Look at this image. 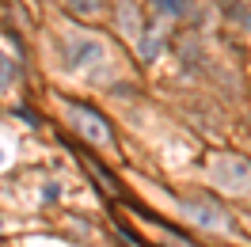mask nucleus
Here are the masks:
<instances>
[{"mask_svg": "<svg viewBox=\"0 0 251 247\" xmlns=\"http://www.w3.org/2000/svg\"><path fill=\"white\" fill-rule=\"evenodd\" d=\"M65 118H69V125L76 129L84 141H92V145H107L110 141V129H107V122L95 114V110H88V107H80V103H69L65 107Z\"/></svg>", "mask_w": 251, "mask_h": 247, "instance_id": "f257e3e1", "label": "nucleus"}, {"mask_svg": "<svg viewBox=\"0 0 251 247\" xmlns=\"http://www.w3.org/2000/svg\"><path fill=\"white\" fill-rule=\"evenodd\" d=\"M213 179H217L225 190L244 194L251 186V168H248V160H240V156H221L217 164H213Z\"/></svg>", "mask_w": 251, "mask_h": 247, "instance_id": "f03ea898", "label": "nucleus"}, {"mask_svg": "<svg viewBox=\"0 0 251 247\" xmlns=\"http://www.w3.org/2000/svg\"><path fill=\"white\" fill-rule=\"evenodd\" d=\"M183 209H187L198 224H205V228H225V224H228V217L221 213L217 205H209V201H187Z\"/></svg>", "mask_w": 251, "mask_h": 247, "instance_id": "7ed1b4c3", "label": "nucleus"}, {"mask_svg": "<svg viewBox=\"0 0 251 247\" xmlns=\"http://www.w3.org/2000/svg\"><path fill=\"white\" fill-rule=\"evenodd\" d=\"M152 4H156V8L164 12V16H183L190 0H152Z\"/></svg>", "mask_w": 251, "mask_h": 247, "instance_id": "20e7f679", "label": "nucleus"}, {"mask_svg": "<svg viewBox=\"0 0 251 247\" xmlns=\"http://www.w3.org/2000/svg\"><path fill=\"white\" fill-rule=\"evenodd\" d=\"M69 8H73L76 16H95V12L103 8V0H69Z\"/></svg>", "mask_w": 251, "mask_h": 247, "instance_id": "39448f33", "label": "nucleus"}, {"mask_svg": "<svg viewBox=\"0 0 251 247\" xmlns=\"http://www.w3.org/2000/svg\"><path fill=\"white\" fill-rule=\"evenodd\" d=\"M12 80H16V65H12L4 53H0V88H8Z\"/></svg>", "mask_w": 251, "mask_h": 247, "instance_id": "423d86ee", "label": "nucleus"}]
</instances>
